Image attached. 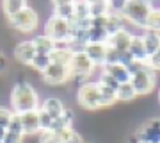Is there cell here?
<instances>
[{
  "label": "cell",
  "instance_id": "1",
  "mask_svg": "<svg viewBox=\"0 0 160 143\" xmlns=\"http://www.w3.org/2000/svg\"><path fill=\"white\" fill-rule=\"evenodd\" d=\"M9 102H11L12 113L16 114L27 113V111H38L41 107L39 95L29 80H22V82H16L12 86Z\"/></svg>",
  "mask_w": 160,
  "mask_h": 143
},
{
  "label": "cell",
  "instance_id": "2",
  "mask_svg": "<svg viewBox=\"0 0 160 143\" xmlns=\"http://www.w3.org/2000/svg\"><path fill=\"white\" fill-rule=\"evenodd\" d=\"M7 22H9V27L18 30V32L30 34V32H34L36 29L39 27V14H38V11L34 7L27 6L23 9H20L18 13H14L12 16H9Z\"/></svg>",
  "mask_w": 160,
  "mask_h": 143
},
{
  "label": "cell",
  "instance_id": "3",
  "mask_svg": "<svg viewBox=\"0 0 160 143\" xmlns=\"http://www.w3.org/2000/svg\"><path fill=\"white\" fill-rule=\"evenodd\" d=\"M151 2L149 0H128L125 7L121 9V14L130 25H135L139 29H144V23L148 20V14L151 13Z\"/></svg>",
  "mask_w": 160,
  "mask_h": 143
},
{
  "label": "cell",
  "instance_id": "4",
  "mask_svg": "<svg viewBox=\"0 0 160 143\" xmlns=\"http://www.w3.org/2000/svg\"><path fill=\"white\" fill-rule=\"evenodd\" d=\"M96 70V66L91 63V59L87 57L84 50H77L71 54V63H69V74H71V80L84 84L91 79L92 72Z\"/></svg>",
  "mask_w": 160,
  "mask_h": 143
},
{
  "label": "cell",
  "instance_id": "5",
  "mask_svg": "<svg viewBox=\"0 0 160 143\" xmlns=\"http://www.w3.org/2000/svg\"><path fill=\"white\" fill-rule=\"evenodd\" d=\"M157 79H158V74L153 72V70L146 64L141 72L132 75L130 82H132V86H133L135 93H137V97H146V95H149V93L155 90Z\"/></svg>",
  "mask_w": 160,
  "mask_h": 143
},
{
  "label": "cell",
  "instance_id": "6",
  "mask_svg": "<svg viewBox=\"0 0 160 143\" xmlns=\"http://www.w3.org/2000/svg\"><path fill=\"white\" fill-rule=\"evenodd\" d=\"M100 93H98V82L96 80H87L78 86L77 90V102L86 111H98L100 109Z\"/></svg>",
  "mask_w": 160,
  "mask_h": 143
},
{
  "label": "cell",
  "instance_id": "7",
  "mask_svg": "<svg viewBox=\"0 0 160 143\" xmlns=\"http://www.w3.org/2000/svg\"><path fill=\"white\" fill-rule=\"evenodd\" d=\"M41 80L43 84L50 86V88H57V86H64L71 80V74H69V66H61V64L50 63L46 66V70L41 72Z\"/></svg>",
  "mask_w": 160,
  "mask_h": 143
},
{
  "label": "cell",
  "instance_id": "8",
  "mask_svg": "<svg viewBox=\"0 0 160 143\" xmlns=\"http://www.w3.org/2000/svg\"><path fill=\"white\" fill-rule=\"evenodd\" d=\"M52 41H68L69 40V22L62 20V18H57V16H50L48 22L45 25V32Z\"/></svg>",
  "mask_w": 160,
  "mask_h": 143
},
{
  "label": "cell",
  "instance_id": "9",
  "mask_svg": "<svg viewBox=\"0 0 160 143\" xmlns=\"http://www.w3.org/2000/svg\"><path fill=\"white\" fill-rule=\"evenodd\" d=\"M135 134L141 141L160 143V118H149L135 131Z\"/></svg>",
  "mask_w": 160,
  "mask_h": 143
},
{
  "label": "cell",
  "instance_id": "10",
  "mask_svg": "<svg viewBox=\"0 0 160 143\" xmlns=\"http://www.w3.org/2000/svg\"><path fill=\"white\" fill-rule=\"evenodd\" d=\"M12 56L20 64H25V66H30V61L34 59L36 56V47L32 43V40H22L18 41L14 48H12Z\"/></svg>",
  "mask_w": 160,
  "mask_h": 143
},
{
  "label": "cell",
  "instance_id": "11",
  "mask_svg": "<svg viewBox=\"0 0 160 143\" xmlns=\"http://www.w3.org/2000/svg\"><path fill=\"white\" fill-rule=\"evenodd\" d=\"M20 122H22V129L25 136H36L41 132L39 127V116L38 111H27V113L20 114Z\"/></svg>",
  "mask_w": 160,
  "mask_h": 143
},
{
  "label": "cell",
  "instance_id": "12",
  "mask_svg": "<svg viewBox=\"0 0 160 143\" xmlns=\"http://www.w3.org/2000/svg\"><path fill=\"white\" fill-rule=\"evenodd\" d=\"M107 43H89L84 48V52L87 54V57L91 59V63L96 68H102L105 64V57H107Z\"/></svg>",
  "mask_w": 160,
  "mask_h": 143
},
{
  "label": "cell",
  "instance_id": "13",
  "mask_svg": "<svg viewBox=\"0 0 160 143\" xmlns=\"http://www.w3.org/2000/svg\"><path fill=\"white\" fill-rule=\"evenodd\" d=\"M132 36H133V34H132L128 29H123V30H119V32L109 36V40H107V47H110V48H114V50H118V52H128Z\"/></svg>",
  "mask_w": 160,
  "mask_h": 143
},
{
  "label": "cell",
  "instance_id": "14",
  "mask_svg": "<svg viewBox=\"0 0 160 143\" xmlns=\"http://www.w3.org/2000/svg\"><path fill=\"white\" fill-rule=\"evenodd\" d=\"M102 72L103 74L110 75L114 80H118L119 84H123V82H130L132 75L130 72H128V68H126L125 64L121 63H116V64H103L102 66Z\"/></svg>",
  "mask_w": 160,
  "mask_h": 143
},
{
  "label": "cell",
  "instance_id": "15",
  "mask_svg": "<svg viewBox=\"0 0 160 143\" xmlns=\"http://www.w3.org/2000/svg\"><path fill=\"white\" fill-rule=\"evenodd\" d=\"M128 22L125 20V16L121 14L119 11H110L105 18V30H107V34L112 36L116 32H119L123 29H126Z\"/></svg>",
  "mask_w": 160,
  "mask_h": 143
},
{
  "label": "cell",
  "instance_id": "16",
  "mask_svg": "<svg viewBox=\"0 0 160 143\" xmlns=\"http://www.w3.org/2000/svg\"><path fill=\"white\" fill-rule=\"evenodd\" d=\"M128 54H130L135 61L148 63V52H146V47H144V43H142L141 34H133L132 36L130 47H128Z\"/></svg>",
  "mask_w": 160,
  "mask_h": 143
},
{
  "label": "cell",
  "instance_id": "17",
  "mask_svg": "<svg viewBox=\"0 0 160 143\" xmlns=\"http://www.w3.org/2000/svg\"><path fill=\"white\" fill-rule=\"evenodd\" d=\"M71 127H73V111L66 107V111H64L61 116L53 118V122H52V127H50V132H53V134H59V132L66 131V129H71Z\"/></svg>",
  "mask_w": 160,
  "mask_h": 143
},
{
  "label": "cell",
  "instance_id": "18",
  "mask_svg": "<svg viewBox=\"0 0 160 143\" xmlns=\"http://www.w3.org/2000/svg\"><path fill=\"white\" fill-rule=\"evenodd\" d=\"M41 109H45L52 118H57V116H61L66 111V106L62 104V100L59 97H46L41 102Z\"/></svg>",
  "mask_w": 160,
  "mask_h": 143
},
{
  "label": "cell",
  "instance_id": "19",
  "mask_svg": "<svg viewBox=\"0 0 160 143\" xmlns=\"http://www.w3.org/2000/svg\"><path fill=\"white\" fill-rule=\"evenodd\" d=\"M141 38H142V43H144V47H146L148 57L151 56V54H155V52L160 48V32L144 29L142 32H141Z\"/></svg>",
  "mask_w": 160,
  "mask_h": 143
},
{
  "label": "cell",
  "instance_id": "20",
  "mask_svg": "<svg viewBox=\"0 0 160 143\" xmlns=\"http://www.w3.org/2000/svg\"><path fill=\"white\" fill-rule=\"evenodd\" d=\"M98 93H100V97H98V100H100V109L112 107V106L118 102V98H116V90L102 84V82H98Z\"/></svg>",
  "mask_w": 160,
  "mask_h": 143
},
{
  "label": "cell",
  "instance_id": "21",
  "mask_svg": "<svg viewBox=\"0 0 160 143\" xmlns=\"http://www.w3.org/2000/svg\"><path fill=\"white\" fill-rule=\"evenodd\" d=\"M116 98H118V102H123V104L133 102L137 98V93L133 90L132 82H123V84H119L118 91H116Z\"/></svg>",
  "mask_w": 160,
  "mask_h": 143
},
{
  "label": "cell",
  "instance_id": "22",
  "mask_svg": "<svg viewBox=\"0 0 160 143\" xmlns=\"http://www.w3.org/2000/svg\"><path fill=\"white\" fill-rule=\"evenodd\" d=\"M71 48H59L55 47L53 50L50 52V61L55 64H61V66H69L71 63Z\"/></svg>",
  "mask_w": 160,
  "mask_h": 143
},
{
  "label": "cell",
  "instance_id": "23",
  "mask_svg": "<svg viewBox=\"0 0 160 143\" xmlns=\"http://www.w3.org/2000/svg\"><path fill=\"white\" fill-rule=\"evenodd\" d=\"M27 6H29V0H2V13L6 14V18H9Z\"/></svg>",
  "mask_w": 160,
  "mask_h": 143
},
{
  "label": "cell",
  "instance_id": "24",
  "mask_svg": "<svg viewBox=\"0 0 160 143\" xmlns=\"http://www.w3.org/2000/svg\"><path fill=\"white\" fill-rule=\"evenodd\" d=\"M36 47V52H41V54H50L53 48H55V41H52L46 34H38L32 40Z\"/></svg>",
  "mask_w": 160,
  "mask_h": 143
},
{
  "label": "cell",
  "instance_id": "25",
  "mask_svg": "<svg viewBox=\"0 0 160 143\" xmlns=\"http://www.w3.org/2000/svg\"><path fill=\"white\" fill-rule=\"evenodd\" d=\"M52 16L62 18L66 22H73L75 18V4H64V6H55L53 7V14Z\"/></svg>",
  "mask_w": 160,
  "mask_h": 143
},
{
  "label": "cell",
  "instance_id": "26",
  "mask_svg": "<svg viewBox=\"0 0 160 143\" xmlns=\"http://www.w3.org/2000/svg\"><path fill=\"white\" fill-rule=\"evenodd\" d=\"M50 54H41V52H36L34 59L30 61V68L36 70L38 74H41L43 70H46V66L50 64Z\"/></svg>",
  "mask_w": 160,
  "mask_h": 143
},
{
  "label": "cell",
  "instance_id": "27",
  "mask_svg": "<svg viewBox=\"0 0 160 143\" xmlns=\"http://www.w3.org/2000/svg\"><path fill=\"white\" fill-rule=\"evenodd\" d=\"M109 13H110V7H109V4H107V0H100V2L89 4V14H91V18L107 16Z\"/></svg>",
  "mask_w": 160,
  "mask_h": 143
},
{
  "label": "cell",
  "instance_id": "28",
  "mask_svg": "<svg viewBox=\"0 0 160 143\" xmlns=\"http://www.w3.org/2000/svg\"><path fill=\"white\" fill-rule=\"evenodd\" d=\"M109 34L103 27H91L89 29V43H107Z\"/></svg>",
  "mask_w": 160,
  "mask_h": 143
},
{
  "label": "cell",
  "instance_id": "29",
  "mask_svg": "<svg viewBox=\"0 0 160 143\" xmlns=\"http://www.w3.org/2000/svg\"><path fill=\"white\" fill-rule=\"evenodd\" d=\"M144 29L160 32V9H151V13L148 14V20H146V23H144Z\"/></svg>",
  "mask_w": 160,
  "mask_h": 143
},
{
  "label": "cell",
  "instance_id": "30",
  "mask_svg": "<svg viewBox=\"0 0 160 143\" xmlns=\"http://www.w3.org/2000/svg\"><path fill=\"white\" fill-rule=\"evenodd\" d=\"M38 116H39V127H41V132H46L50 131L52 127V122H53V118H52L50 114L46 113L45 109H38Z\"/></svg>",
  "mask_w": 160,
  "mask_h": 143
},
{
  "label": "cell",
  "instance_id": "31",
  "mask_svg": "<svg viewBox=\"0 0 160 143\" xmlns=\"http://www.w3.org/2000/svg\"><path fill=\"white\" fill-rule=\"evenodd\" d=\"M12 109L11 107H4V106H0V127H4V129H7V125H9V122H11L12 118Z\"/></svg>",
  "mask_w": 160,
  "mask_h": 143
},
{
  "label": "cell",
  "instance_id": "32",
  "mask_svg": "<svg viewBox=\"0 0 160 143\" xmlns=\"http://www.w3.org/2000/svg\"><path fill=\"white\" fill-rule=\"evenodd\" d=\"M125 52H118L114 48H107V57H105V64H116V63H121V57H123Z\"/></svg>",
  "mask_w": 160,
  "mask_h": 143
},
{
  "label": "cell",
  "instance_id": "33",
  "mask_svg": "<svg viewBox=\"0 0 160 143\" xmlns=\"http://www.w3.org/2000/svg\"><path fill=\"white\" fill-rule=\"evenodd\" d=\"M7 131L11 132H18V134H23V129H22V122H20V114H12L11 122H9V125H7Z\"/></svg>",
  "mask_w": 160,
  "mask_h": 143
},
{
  "label": "cell",
  "instance_id": "34",
  "mask_svg": "<svg viewBox=\"0 0 160 143\" xmlns=\"http://www.w3.org/2000/svg\"><path fill=\"white\" fill-rule=\"evenodd\" d=\"M148 66L153 72H157V74H160V48L155 54H151V56L148 57Z\"/></svg>",
  "mask_w": 160,
  "mask_h": 143
},
{
  "label": "cell",
  "instance_id": "35",
  "mask_svg": "<svg viewBox=\"0 0 160 143\" xmlns=\"http://www.w3.org/2000/svg\"><path fill=\"white\" fill-rule=\"evenodd\" d=\"M25 140V134H18V132H11L6 131V136L2 140V143H23Z\"/></svg>",
  "mask_w": 160,
  "mask_h": 143
},
{
  "label": "cell",
  "instance_id": "36",
  "mask_svg": "<svg viewBox=\"0 0 160 143\" xmlns=\"http://www.w3.org/2000/svg\"><path fill=\"white\" fill-rule=\"evenodd\" d=\"M98 82H102V84H105V86H109V88H112V90H116L118 91V88H119V82L118 80H114L110 75H107V74H100V79H98Z\"/></svg>",
  "mask_w": 160,
  "mask_h": 143
},
{
  "label": "cell",
  "instance_id": "37",
  "mask_svg": "<svg viewBox=\"0 0 160 143\" xmlns=\"http://www.w3.org/2000/svg\"><path fill=\"white\" fill-rule=\"evenodd\" d=\"M39 143H59V141L50 131H46V132H39Z\"/></svg>",
  "mask_w": 160,
  "mask_h": 143
},
{
  "label": "cell",
  "instance_id": "38",
  "mask_svg": "<svg viewBox=\"0 0 160 143\" xmlns=\"http://www.w3.org/2000/svg\"><path fill=\"white\" fill-rule=\"evenodd\" d=\"M126 2H128V0H107V4H109L110 11H119V13H121V9L125 7Z\"/></svg>",
  "mask_w": 160,
  "mask_h": 143
},
{
  "label": "cell",
  "instance_id": "39",
  "mask_svg": "<svg viewBox=\"0 0 160 143\" xmlns=\"http://www.w3.org/2000/svg\"><path fill=\"white\" fill-rule=\"evenodd\" d=\"M64 143H86V140L80 136V134H78L77 131H73L71 134H69V138H68V140H66Z\"/></svg>",
  "mask_w": 160,
  "mask_h": 143
},
{
  "label": "cell",
  "instance_id": "40",
  "mask_svg": "<svg viewBox=\"0 0 160 143\" xmlns=\"http://www.w3.org/2000/svg\"><path fill=\"white\" fill-rule=\"evenodd\" d=\"M52 2V6L55 7V6H64V4H75L77 0H50Z\"/></svg>",
  "mask_w": 160,
  "mask_h": 143
},
{
  "label": "cell",
  "instance_id": "41",
  "mask_svg": "<svg viewBox=\"0 0 160 143\" xmlns=\"http://www.w3.org/2000/svg\"><path fill=\"white\" fill-rule=\"evenodd\" d=\"M7 68V63H6V57H4V54L0 52V74H4Z\"/></svg>",
  "mask_w": 160,
  "mask_h": 143
},
{
  "label": "cell",
  "instance_id": "42",
  "mask_svg": "<svg viewBox=\"0 0 160 143\" xmlns=\"http://www.w3.org/2000/svg\"><path fill=\"white\" fill-rule=\"evenodd\" d=\"M6 131H7V129H4V127H0V141L4 140V136H6Z\"/></svg>",
  "mask_w": 160,
  "mask_h": 143
},
{
  "label": "cell",
  "instance_id": "43",
  "mask_svg": "<svg viewBox=\"0 0 160 143\" xmlns=\"http://www.w3.org/2000/svg\"><path fill=\"white\" fill-rule=\"evenodd\" d=\"M87 2H89V4H92V2H100V0H87Z\"/></svg>",
  "mask_w": 160,
  "mask_h": 143
},
{
  "label": "cell",
  "instance_id": "44",
  "mask_svg": "<svg viewBox=\"0 0 160 143\" xmlns=\"http://www.w3.org/2000/svg\"><path fill=\"white\" fill-rule=\"evenodd\" d=\"M137 143H148V141H141V140H139V141Z\"/></svg>",
  "mask_w": 160,
  "mask_h": 143
},
{
  "label": "cell",
  "instance_id": "45",
  "mask_svg": "<svg viewBox=\"0 0 160 143\" xmlns=\"http://www.w3.org/2000/svg\"><path fill=\"white\" fill-rule=\"evenodd\" d=\"M158 102H160V90H158Z\"/></svg>",
  "mask_w": 160,
  "mask_h": 143
},
{
  "label": "cell",
  "instance_id": "46",
  "mask_svg": "<svg viewBox=\"0 0 160 143\" xmlns=\"http://www.w3.org/2000/svg\"><path fill=\"white\" fill-rule=\"evenodd\" d=\"M0 143H2V141H0Z\"/></svg>",
  "mask_w": 160,
  "mask_h": 143
}]
</instances>
